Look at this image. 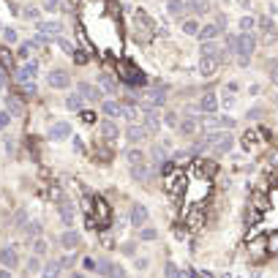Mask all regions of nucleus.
Segmentation results:
<instances>
[{
  "mask_svg": "<svg viewBox=\"0 0 278 278\" xmlns=\"http://www.w3.org/2000/svg\"><path fill=\"white\" fill-rule=\"evenodd\" d=\"M74 60H77V63H85L87 55H85V52H74Z\"/></svg>",
  "mask_w": 278,
  "mask_h": 278,
  "instance_id": "51",
  "label": "nucleus"
},
{
  "mask_svg": "<svg viewBox=\"0 0 278 278\" xmlns=\"http://www.w3.org/2000/svg\"><path fill=\"white\" fill-rule=\"evenodd\" d=\"M77 93L82 98H87V101H101V90L96 85H87V82H79V87H77Z\"/></svg>",
  "mask_w": 278,
  "mask_h": 278,
  "instance_id": "17",
  "label": "nucleus"
},
{
  "mask_svg": "<svg viewBox=\"0 0 278 278\" xmlns=\"http://www.w3.org/2000/svg\"><path fill=\"white\" fill-rule=\"evenodd\" d=\"M134 164H145V153L142 150H128V166Z\"/></svg>",
  "mask_w": 278,
  "mask_h": 278,
  "instance_id": "33",
  "label": "nucleus"
},
{
  "mask_svg": "<svg viewBox=\"0 0 278 278\" xmlns=\"http://www.w3.org/2000/svg\"><path fill=\"white\" fill-rule=\"evenodd\" d=\"M275 106H278V96H275Z\"/></svg>",
  "mask_w": 278,
  "mask_h": 278,
  "instance_id": "54",
  "label": "nucleus"
},
{
  "mask_svg": "<svg viewBox=\"0 0 278 278\" xmlns=\"http://www.w3.org/2000/svg\"><path fill=\"white\" fill-rule=\"evenodd\" d=\"M79 112H82V109H79ZM82 123H85V126L96 123V115H93V112H82Z\"/></svg>",
  "mask_w": 278,
  "mask_h": 278,
  "instance_id": "46",
  "label": "nucleus"
},
{
  "mask_svg": "<svg viewBox=\"0 0 278 278\" xmlns=\"http://www.w3.org/2000/svg\"><path fill=\"white\" fill-rule=\"evenodd\" d=\"M134 22H137V28H139V38H147V36H153L155 25L150 22V17H147L145 11H137V14H134Z\"/></svg>",
  "mask_w": 278,
  "mask_h": 278,
  "instance_id": "8",
  "label": "nucleus"
},
{
  "mask_svg": "<svg viewBox=\"0 0 278 278\" xmlns=\"http://www.w3.org/2000/svg\"><path fill=\"white\" fill-rule=\"evenodd\" d=\"M254 49H256V36L251 30H243L240 36H235V58H237V63H240L243 69L251 63Z\"/></svg>",
  "mask_w": 278,
  "mask_h": 278,
  "instance_id": "1",
  "label": "nucleus"
},
{
  "mask_svg": "<svg viewBox=\"0 0 278 278\" xmlns=\"http://www.w3.org/2000/svg\"><path fill=\"white\" fill-rule=\"evenodd\" d=\"M101 87H104V90H109V93H115V90H118V82H115L112 77H101Z\"/></svg>",
  "mask_w": 278,
  "mask_h": 278,
  "instance_id": "37",
  "label": "nucleus"
},
{
  "mask_svg": "<svg viewBox=\"0 0 278 278\" xmlns=\"http://www.w3.org/2000/svg\"><path fill=\"white\" fill-rule=\"evenodd\" d=\"M82 267L85 270H96V262H93V259H82Z\"/></svg>",
  "mask_w": 278,
  "mask_h": 278,
  "instance_id": "50",
  "label": "nucleus"
},
{
  "mask_svg": "<svg viewBox=\"0 0 278 278\" xmlns=\"http://www.w3.org/2000/svg\"><path fill=\"white\" fill-rule=\"evenodd\" d=\"M9 6H11L14 11H19V0H9Z\"/></svg>",
  "mask_w": 278,
  "mask_h": 278,
  "instance_id": "53",
  "label": "nucleus"
},
{
  "mask_svg": "<svg viewBox=\"0 0 278 278\" xmlns=\"http://www.w3.org/2000/svg\"><path fill=\"white\" fill-rule=\"evenodd\" d=\"M267 69H270V79H273V82L278 85V58H275V60H270Z\"/></svg>",
  "mask_w": 278,
  "mask_h": 278,
  "instance_id": "41",
  "label": "nucleus"
},
{
  "mask_svg": "<svg viewBox=\"0 0 278 278\" xmlns=\"http://www.w3.org/2000/svg\"><path fill=\"white\" fill-rule=\"evenodd\" d=\"M155 237H158V232H155V227H142L139 240H155Z\"/></svg>",
  "mask_w": 278,
  "mask_h": 278,
  "instance_id": "35",
  "label": "nucleus"
},
{
  "mask_svg": "<svg viewBox=\"0 0 278 278\" xmlns=\"http://www.w3.org/2000/svg\"><path fill=\"white\" fill-rule=\"evenodd\" d=\"M82 104H85V98L79 96V93H71V96L66 98V106H69V109H74V112H79V109H82Z\"/></svg>",
  "mask_w": 278,
  "mask_h": 278,
  "instance_id": "29",
  "label": "nucleus"
},
{
  "mask_svg": "<svg viewBox=\"0 0 278 278\" xmlns=\"http://www.w3.org/2000/svg\"><path fill=\"white\" fill-rule=\"evenodd\" d=\"M0 63H3V69L9 71L11 66H14V60H11V52L6 49V46H0Z\"/></svg>",
  "mask_w": 278,
  "mask_h": 278,
  "instance_id": "34",
  "label": "nucleus"
},
{
  "mask_svg": "<svg viewBox=\"0 0 278 278\" xmlns=\"http://www.w3.org/2000/svg\"><path fill=\"white\" fill-rule=\"evenodd\" d=\"M38 33H41V36H60V33H63V25L60 22H41L38 25Z\"/></svg>",
  "mask_w": 278,
  "mask_h": 278,
  "instance_id": "22",
  "label": "nucleus"
},
{
  "mask_svg": "<svg viewBox=\"0 0 278 278\" xmlns=\"http://www.w3.org/2000/svg\"><path fill=\"white\" fill-rule=\"evenodd\" d=\"M186 6L194 11V14H205L207 11V0H186Z\"/></svg>",
  "mask_w": 278,
  "mask_h": 278,
  "instance_id": "30",
  "label": "nucleus"
},
{
  "mask_svg": "<svg viewBox=\"0 0 278 278\" xmlns=\"http://www.w3.org/2000/svg\"><path fill=\"white\" fill-rule=\"evenodd\" d=\"M183 33H186V36H196V33H199V22H196V19H186V22H183Z\"/></svg>",
  "mask_w": 278,
  "mask_h": 278,
  "instance_id": "32",
  "label": "nucleus"
},
{
  "mask_svg": "<svg viewBox=\"0 0 278 278\" xmlns=\"http://www.w3.org/2000/svg\"><path fill=\"white\" fill-rule=\"evenodd\" d=\"M240 28H243V30H251V28H254V19H251V17H243V19H240Z\"/></svg>",
  "mask_w": 278,
  "mask_h": 278,
  "instance_id": "48",
  "label": "nucleus"
},
{
  "mask_svg": "<svg viewBox=\"0 0 278 278\" xmlns=\"http://www.w3.org/2000/svg\"><path fill=\"white\" fill-rule=\"evenodd\" d=\"M166 275H180V267L175 262H166Z\"/></svg>",
  "mask_w": 278,
  "mask_h": 278,
  "instance_id": "47",
  "label": "nucleus"
},
{
  "mask_svg": "<svg viewBox=\"0 0 278 278\" xmlns=\"http://www.w3.org/2000/svg\"><path fill=\"white\" fill-rule=\"evenodd\" d=\"M259 28L267 33V36H264V41H275V28H273V22H270L267 17H262V19H259Z\"/></svg>",
  "mask_w": 278,
  "mask_h": 278,
  "instance_id": "28",
  "label": "nucleus"
},
{
  "mask_svg": "<svg viewBox=\"0 0 278 278\" xmlns=\"http://www.w3.org/2000/svg\"><path fill=\"white\" fill-rule=\"evenodd\" d=\"M202 142H205V147H213L215 153H229L232 145H235V137L227 131V128H221V131L215 128V131H210Z\"/></svg>",
  "mask_w": 278,
  "mask_h": 278,
  "instance_id": "2",
  "label": "nucleus"
},
{
  "mask_svg": "<svg viewBox=\"0 0 278 278\" xmlns=\"http://www.w3.org/2000/svg\"><path fill=\"white\" fill-rule=\"evenodd\" d=\"M183 188H186V178H183L180 169H172V172H166V191L175 194V196H180Z\"/></svg>",
  "mask_w": 278,
  "mask_h": 278,
  "instance_id": "4",
  "label": "nucleus"
},
{
  "mask_svg": "<svg viewBox=\"0 0 278 278\" xmlns=\"http://www.w3.org/2000/svg\"><path fill=\"white\" fill-rule=\"evenodd\" d=\"M235 126V120L232 118H210L205 128H210V131H215V128H232Z\"/></svg>",
  "mask_w": 278,
  "mask_h": 278,
  "instance_id": "25",
  "label": "nucleus"
},
{
  "mask_svg": "<svg viewBox=\"0 0 278 278\" xmlns=\"http://www.w3.org/2000/svg\"><path fill=\"white\" fill-rule=\"evenodd\" d=\"M196 126H199V120H194V118H186V120H180V123H178L180 134H186V137H194V134H196Z\"/></svg>",
  "mask_w": 278,
  "mask_h": 278,
  "instance_id": "26",
  "label": "nucleus"
},
{
  "mask_svg": "<svg viewBox=\"0 0 278 278\" xmlns=\"http://www.w3.org/2000/svg\"><path fill=\"white\" fill-rule=\"evenodd\" d=\"M142 123H145V128L150 134H155L161 128V115L155 112V106H147V109H145V115H142Z\"/></svg>",
  "mask_w": 278,
  "mask_h": 278,
  "instance_id": "10",
  "label": "nucleus"
},
{
  "mask_svg": "<svg viewBox=\"0 0 278 278\" xmlns=\"http://www.w3.org/2000/svg\"><path fill=\"white\" fill-rule=\"evenodd\" d=\"M147 137H150V131H147L145 126H139V123H128V142H145Z\"/></svg>",
  "mask_w": 278,
  "mask_h": 278,
  "instance_id": "13",
  "label": "nucleus"
},
{
  "mask_svg": "<svg viewBox=\"0 0 278 278\" xmlns=\"http://www.w3.org/2000/svg\"><path fill=\"white\" fill-rule=\"evenodd\" d=\"M17 38H19V36H17L14 28H6V30H3V41H6V44H14Z\"/></svg>",
  "mask_w": 278,
  "mask_h": 278,
  "instance_id": "38",
  "label": "nucleus"
},
{
  "mask_svg": "<svg viewBox=\"0 0 278 278\" xmlns=\"http://www.w3.org/2000/svg\"><path fill=\"white\" fill-rule=\"evenodd\" d=\"M196 109H202L207 115L218 112V96H215V93H205V96L199 98V104H196Z\"/></svg>",
  "mask_w": 278,
  "mask_h": 278,
  "instance_id": "11",
  "label": "nucleus"
},
{
  "mask_svg": "<svg viewBox=\"0 0 278 278\" xmlns=\"http://www.w3.org/2000/svg\"><path fill=\"white\" fill-rule=\"evenodd\" d=\"M215 69H218V58H199V74L202 77H213Z\"/></svg>",
  "mask_w": 278,
  "mask_h": 278,
  "instance_id": "18",
  "label": "nucleus"
},
{
  "mask_svg": "<svg viewBox=\"0 0 278 278\" xmlns=\"http://www.w3.org/2000/svg\"><path fill=\"white\" fill-rule=\"evenodd\" d=\"M36 71H38V60H28V63H22L17 69V82L19 85H30L33 77H36Z\"/></svg>",
  "mask_w": 278,
  "mask_h": 278,
  "instance_id": "5",
  "label": "nucleus"
},
{
  "mask_svg": "<svg viewBox=\"0 0 278 278\" xmlns=\"http://www.w3.org/2000/svg\"><path fill=\"white\" fill-rule=\"evenodd\" d=\"M218 33H221L218 22H210V25H205V28H199L196 38H199V41H213V38H218Z\"/></svg>",
  "mask_w": 278,
  "mask_h": 278,
  "instance_id": "16",
  "label": "nucleus"
},
{
  "mask_svg": "<svg viewBox=\"0 0 278 278\" xmlns=\"http://www.w3.org/2000/svg\"><path fill=\"white\" fill-rule=\"evenodd\" d=\"M128 169H131V178L139 180V183H145L147 178H150V166H147V164H134V166H128Z\"/></svg>",
  "mask_w": 278,
  "mask_h": 278,
  "instance_id": "24",
  "label": "nucleus"
},
{
  "mask_svg": "<svg viewBox=\"0 0 278 278\" xmlns=\"http://www.w3.org/2000/svg\"><path fill=\"white\" fill-rule=\"evenodd\" d=\"M28 270H33V273H36V270H38V259H30V264H28Z\"/></svg>",
  "mask_w": 278,
  "mask_h": 278,
  "instance_id": "52",
  "label": "nucleus"
},
{
  "mask_svg": "<svg viewBox=\"0 0 278 278\" xmlns=\"http://www.w3.org/2000/svg\"><path fill=\"white\" fill-rule=\"evenodd\" d=\"M49 87L52 90H66V87L71 85V74L69 71H63V69H55V71H49Z\"/></svg>",
  "mask_w": 278,
  "mask_h": 278,
  "instance_id": "6",
  "label": "nucleus"
},
{
  "mask_svg": "<svg viewBox=\"0 0 278 278\" xmlns=\"http://www.w3.org/2000/svg\"><path fill=\"white\" fill-rule=\"evenodd\" d=\"M178 123H180V118H178L175 112H169V115H166V126H169V128H178Z\"/></svg>",
  "mask_w": 278,
  "mask_h": 278,
  "instance_id": "43",
  "label": "nucleus"
},
{
  "mask_svg": "<svg viewBox=\"0 0 278 278\" xmlns=\"http://www.w3.org/2000/svg\"><path fill=\"white\" fill-rule=\"evenodd\" d=\"M19 17H25V19H38V9L36 6H28V9H22V14Z\"/></svg>",
  "mask_w": 278,
  "mask_h": 278,
  "instance_id": "40",
  "label": "nucleus"
},
{
  "mask_svg": "<svg viewBox=\"0 0 278 278\" xmlns=\"http://www.w3.org/2000/svg\"><path fill=\"white\" fill-rule=\"evenodd\" d=\"M199 55H205V58H218V60H221V58H224V49H221V44L213 38V41H202Z\"/></svg>",
  "mask_w": 278,
  "mask_h": 278,
  "instance_id": "12",
  "label": "nucleus"
},
{
  "mask_svg": "<svg viewBox=\"0 0 278 278\" xmlns=\"http://www.w3.org/2000/svg\"><path fill=\"white\" fill-rule=\"evenodd\" d=\"M164 96H166V87H155V90H147V96L142 104L145 106H161L164 104Z\"/></svg>",
  "mask_w": 278,
  "mask_h": 278,
  "instance_id": "14",
  "label": "nucleus"
},
{
  "mask_svg": "<svg viewBox=\"0 0 278 278\" xmlns=\"http://www.w3.org/2000/svg\"><path fill=\"white\" fill-rule=\"evenodd\" d=\"M9 120H11L9 109H3V112H0V131H3V128H9Z\"/></svg>",
  "mask_w": 278,
  "mask_h": 278,
  "instance_id": "42",
  "label": "nucleus"
},
{
  "mask_svg": "<svg viewBox=\"0 0 278 278\" xmlns=\"http://www.w3.org/2000/svg\"><path fill=\"white\" fill-rule=\"evenodd\" d=\"M0 264H3L6 270H14L17 264H19V254H17V248H14V246L0 248Z\"/></svg>",
  "mask_w": 278,
  "mask_h": 278,
  "instance_id": "9",
  "label": "nucleus"
},
{
  "mask_svg": "<svg viewBox=\"0 0 278 278\" xmlns=\"http://www.w3.org/2000/svg\"><path fill=\"white\" fill-rule=\"evenodd\" d=\"M49 137L52 139H69L71 137V126L69 123H55L49 128Z\"/></svg>",
  "mask_w": 278,
  "mask_h": 278,
  "instance_id": "23",
  "label": "nucleus"
},
{
  "mask_svg": "<svg viewBox=\"0 0 278 278\" xmlns=\"http://www.w3.org/2000/svg\"><path fill=\"white\" fill-rule=\"evenodd\" d=\"M6 87H9V71L0 69V90H6Z\"/></svg>",
  "mask_w": 278,
  "mask_h": 278,
  "instance_id": "44",
  "label": "nucleus"
},
{
  "mask_svg": "<svg viewBox=\"0 0 278 278\" xmlns=\"http://www.w3.org/2000/svg\"><path fill=\"white\" fill-rule=\"evenodd\" d=\"M33 248H36V256H44L46 254V243L44 240H36V246H33Z\"/></svg>",
  "mask_w": 278,
  "mask_h": 278,
  "instance_id": "45",
  "label": "nucleus"
},
{
  "mask_svg": "<svg viewBox=\"0 0 278 278\" xmlns=\"http://www.w3.org/2000/svg\"><path fill=\"white\" fill-rule=\"evenodd\" d=\"M101 112H104L106 118H120V115H123V106H120L118 101H101Z\"/></svg>",
  "mask_w": 278,
  "mask_h": 278,
  "instance_id": "21",
  "label": "nucleus"
},
{
  "mask_svg": "<svg viewBox=\"0 0 278 278\" xmlns=\"http://www.w3.org/2000/svg\"><path fill=\"white\" fill-rule=\"evenodd\" d=\"M123 118L128 120V123H137V120H139V109L134 104H128V106H123Z\"/></svg>",
  "mask_w": 278,
  "mask_h": 278,
  "instance_id": "31",
  "label": "nucleus"
},
{
  "mask_svg": "<svg viewBox=\"0 0 278 278\" xmlns=\"http://www.w3.org/2000/svg\"><path fill=\"white\" fill-rule=\"evenodd\" d=\"M79 243H82V237H79V232H74V229H69V232L60 235V246H63V248H77Z\"/></svg>",
  "mask_w": 278,
  "mask_h": 278,
  "instance_id": "20",
  "label": "nucleus"
},
{
  "mask_svg": "<svg viewBox=\"0 0 278 278\" xmlns=\"http://www.w3.org/2000/svg\"><path fill=\"white\" fill-rule=\"evenodd\" d=\"M6 109H9V115H14V118H22V112H25V104H22V98L19 96H6Z\"/></svg>",
  "mask_w": 278,
  "mask_h": 278,
  "instance_id": "15",
  "label": "nucleus"
},
{
  "mask_svg": "<svg viewBox=\"0 0 278 278\" xmlns=\"http://www.w3.org/2000/svg\"><path fill=\"white\" fill-rule=\"evenodd\" d=\"M166 9L172 17H183L186 14V0H166Z\"/></svg>",
  "mask_w": 278,
  "mask_h": 278,
  "instance_id": "27",
  "label": "nucleus"
},
{
  "mask_svg": "<svg viewBox=\"0 0 278 278\" xmlns=\"http://www.w3.org/2000/svg\"><path fill=\"white\" fill-rule=\"evenodd\" d=\"M60 218H63L66 224H71V221H74V213H71V205H63V207H60Z\"/></svg>",
  "mask_w": 278,
  "mask_h": 278,
  "instance_id": "39",
  "label": "nucleus"
},
{
  "mask_svg": "<svg viewBox=\"0 0 278 278\" xmlns=\"http://www.w3.org/2000/svg\"><path fill=\"white\" fill-rule=\"evenodd\" d=\"M93 224V227H106V224L112 221V210H109V205H106L104 199H101V196H96V199H93V213H90V218H87Z\"/></svg>",
  "mask_w": 278,
  "mask_h": 278,
  "instance_id": "3",
  "label": "nucleus"
},
{
  "mask_svg": "<svg viewBox=\"0 0 278 278\" xmlns=\"http://www.w3.org/2000/svg\"><path fill=\"white\" fill-rule=\"evenodd\" d=\"M147 215H150V213H147V207L139 205V202H134L131 210H128V224H131V227H145Z\"/></svg>",
  "mask_w": 278,
  "mask_h": 278,
  "instance_id": "7",
  "label": "nucleus"
},
{
  "mask_svg": "<svg viewBox=\"0 0 278 278\" xmlns=\"http://www.w3.org/2000/svg\"><path fill=\"white\" fill-rule=\"evenodd\" d=\"M101 137L109 142V145H115V142H118V126L112 123V118L106 120V123H101Z\"/></svg>",
  "mask_w": 278,
  "mask_h": 278,
  "instance_id": "19",
  "label": "nucleus"
},
{
  "mask_svg": "<svg viewBox=\"0 0 278 278\" xmlns=\"http://www.w3.org/2000/svg\"><path fill=\"white\" fill-rule=\"evenodd\" d=\"M58 3H60V0H44V9L52 11V9H58Z\"/></svg>",
  "mask_w": 278,
  "mask_h": 278,
  "instance_id": "49",
  "label": "nucleus"
},
{
  "mask_svg": "<svg viewBox=\"0 0 278 278\" xmlns=\"http://www.w3.org/2000/svg\"><path fill=\"white\" fill-rule=\"evenodd\" d=\"M188 227H191V229H199L202 227V213H196V207H194V213L188 215Z\"/></svg>",
  "mask_w": 278,
  "mask_h": 278,
  "instance_id": "36",
  "label": "nucleus"
}]
</instances>
